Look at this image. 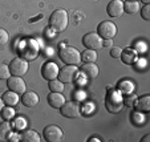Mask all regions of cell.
Here are the masks:
<instances>
[{
	"instance_id": "obj_1",
	"label": "cell",
	"mask_w": 150,
	"mask_h": 142,
	"mask_svg": "<svg viewBox=\"0 0 150 142\" xmlns=\"http://www.w3.org/2000/svg\"><path fill=\"white\" fill-rule=\"evenodd\" d=\"M69 16L65 9H56L49 17V25L54 32H64L68 27Z\"/></svg>"
},
{
	"instance_id": "obj_2",
	"label": "cell",
	"mask_w": 150,
	"mask_h": 142,
	"mask_svg": "<svg viewBox=\"0 0 150 142\" xmlns=\"http://www.w3.org/2000/svg\"><path fill=\"white\" fill-rule=\"evenodd\" d=\"M61 61L67 65H79L81 63V52L74 47H61L59 51Z\"/></svg>"
},
{
	"instance_id": "obj_3",
	"label": "cell",
	"mask_w": 150,
	"mask_h": 142,
	"mask_svg": "<svg viewBox=\"0 0 150 142\" xmlns=\"http://www.w3.org/2000/svg\"><path fill=\"white\" fill-rule=\"evenodd\" d=\"M105 106L110 113L113 114L120 113L122 110V108H124V98L121 96V92L120 90L109 92V94L106 96V100H105Z\"/></svg>"
},
{
	"instance_id": "obj_4",
	"label": "cell",
	"mask_w": 150,
	"mask_h": 142,
	"mask_svg": "<svg viewBox=\"0 0 150 142\" xmlns=\"http://www.w3.org/2000/svg\"><path fill=\"white\" fill-rule=\"evenodd\" d=\"M19 53L27 61L35 60L39 56V45H37V43L35 40H24L23 43L20 44Z\"/></svg>"
},
{
	"instance_id": "obj_5",
	"label": "cell",
	"mask_w": 150,
	"mask_h": 142,
	"mask_svg": "<svg viewBox=\"0 0 150 142\" xmlns=\"http://www.w3.org/2000/svg\"><path fill=\"white\" fill-rule=\"evenodd\" d=\"M60 112L67 118H77L82 114V106L79 101H65L60 108Z\"/></svg>"
},
{
	"instance_id": "obj_6",
	"label": "cell",
	"mask_w": 150,
	"mask_h": 142,
	"mask_svg": "<svg viewBox=\"0 0 150 142\" xmlns=\"http://www.w3.org/2000/svg\"><path fill=\"white\" fill-rule=\"evenodd\" d=\"M9 72H11L12 76H19V77H23L24 74H27L29 69V65H28V61L24 60L23 57H16L13 59L9 63Z\"/></svg>"
},
{
	"instance_id": "obj_7",
	"label": "cell",
	"mask_w": 150,
	"mask_h": 142,
	"mask_svg": "<svg viewBox=\"0 0 150 142\" xmlns=\"http://www.w3.org/2000/svg\"><path fill=\"white\" fill-rule=\"evenodd\" d=\"M77 76H79V69L76 65H64L59 71L57 78L64 84H71L77 78Z\"/></svg>"
},
{
	"instance_id": "obj_8",
	"label": "cell",
	"mask_w": 150,
	"mask_h": 142,
	"mask_svg": "<svg viewBox=\"0 0 150 142\" xmlns=\"http://www.w3.org/2000/svg\"><path fill=\"white\" fill-rule=\"evenodd\" d=\"M102 43H104V40L100 37V35L97 32H89V33L82 36V44H84L85 48L88 49L98 51V49H101L104 47Z\"/></svg>"
},
{
	"instance_id": "obj_9",
	"label": "cell",
	"mask_w": 150,
	"mask_h": 142,
	"mask_svg": "<svg viewBox=\"0 0 150 142\" xmlns=\"http://www.w3.org/2000/svg\"><path fill=\"white\" fill-rule=\"evenodd\" d=\"M97 33L104 40L113 39L117 35V25L113 21H101L98 24V27H97Z\"/></svg>"
},
{
	"instance_id": "obj_10",
	"label": "cell",
	"mask_w": 150,
	"mask_h": 142,
	"mask_svg": "<svg viewBox=\"0 0 150 142\" xmlns=\"http://www.w3.org/2000/svg\"><path fill=\"white\" fill-rule=\"evenodd\" d=\"M42 137L47 142H60L64 138V133H62L61 128L57 125H49L44 129L42 131Z\"/></svg>"
},
{
	"instance_id": "obj_11",
	"label": "cell",
	"mask_w": 150,
	"mask_h": 142,
	"mask_svg": "<svg viewBox=\"0 0 150 142\" xmlns=\"http://www.w3.org/2000/svg\"><path fill=\"white\" fill-rule=\"evenodd\" d=\"M7 86H8L9 90L15 92L17 94H23L27 89L25 81L23 80V77L19 76H9L7 78Z\"/></svg>"
},
{
	"instance_id": "obj_12",
	"label": "cell",
	"mask_w": 150,
	"mask_h": 142,
	"mask_svg": "<svg viewBox=\"0 0 150 142\" xmlns=\"http://www.w3.org/2000/svg\"><path fill=\"white\" fill-rule=\"evenodd\" d=\"M59 65L53 61H47V63L42 64L41 66V76L45 80L51 81V80H56L57 76H59Z\"/></svg>"
},
{
	"instance_id": "obj_13",
	"label": "cell",
	"mask_w": 150,
	"mask_h": 142,
	"mask_svg": "<svg viewBox=\"0 0 150 142\" xmlns=\"http://www.w3.org/2000/svg\"><path fill=\"white\" fill-rule=\"evenodd\" d=\"M106 12L110 17H121L124 13V3L121 0H112L106 6Z\"/></svg>"
},
{
	"instance_id": "obj_14",
	"label": "cell",
	"mask_w": 150,
	"mask_h": 142,
	"mask_svg": "<svg viewBox=\"0 0 150 142\" xmlns=\"http://www.w3.org/2000/svg\"><path fill=\"white\" fill-rule=\"evenodd\" d=\"M39 96L35 92H24L23 96H21V102H23L24 106L27 108H33L39 104Z\"/></svg>"
},
{
	"instance_id": "obj_15",
	"label": "cell",
	"mask_w": 150,
	"mask_h": 142,
	"mask_svg": "<svg viewBox=\"0 0 150 142\" xmlns=\"http://www.w3.org/2000/svg\"><path fill=\"white\" fill-rule=\"evenodd\" d=\"M65 102V97L62 96L61 93L57 92H51L48 96V104L49 106H52L53 109H60Z\"/></svg>"
},
{
	"instance_id": "obj_16",
	"label": "cell",
	"mask_w": 150,
	"mask_h": 142,
	"mask_svg": "<svg viewBox=\"0 0 150 142\" xmlns=\"http://www.w3.org/2000/svg\"><path fill=\"white\" fill-rule=\"evenodd\" d=\"M133 106L139 113H147V112H150V96H142L141 98H137L136 104Z\"/></svg>"
},
{
	"instance_id": "obj_17",
	"label": "cell",
	"mask_w": 150,
	"mask_h": 142,
	"mask_svg": "<svg viewBox=\"0 0 150 142\" xmlns=\"http://www.w3.org/2000/svg\"><path fill=\"white\" fill-rule=\"evenodd\" d=\"M81 72L85 74L86 77H89V78H94V77L98 76L100 71H98V66H97V64L94 63H85L81 65Z\"/></svg>"
},
{
	"instance_id": "obj_18",
	"label": "cell",
	"mask_w": 150,
	"mask_h": 142,
	"mask_svg": "<svg viewBox=\"0 0 150 142\" xmlns=\"http://www.w3.org/2000/svg\"><path fill=\"white\" fill-rule=\"evenodd\" d=\"M120 59L122 60V63L124 64H126V65H132L137 59V52L133 51V49H129V48L122 49Z\"/></svg>"
},
{
	"instance_id": "obj_19",
	"label": "cell",
	"mask_w": 150,
	"mask_h": 142,
	"mask_svg": "<svg viewBox=\"0 0 150 142\" xmlns=\"http://www.w3.org/2000/svg\"><path fill=\"white\" fill-rule=\"evenodd\" d=\"M20 138H21L23 142H40L41 141L39 133L36 130H33V129H25Z\"/></svg>"
},
{
	"instance_id": "obj_20",
	"label": "cell",
	"mask_w": 150,
	"mask_h": 142,
	"mask_svg": "<svg viewBox=\"0 0 150 142\" xmlns=\"http://www.w3.org/2000/svg\"><path fill=\"white\" fill-rule=\"evenodd\" d=\"M3 102H4V105H7V106H15V105H17V102H19V94L17 93H15V92H12V90H8V92H6V93L3 94Z\"/></svg>"
},
{
	"instance_id": "obj_21",
	"label": "cell",
	"mask_w": 150,
	"mask_h": 142,
	"mask_svg": "<svg viewBox=\"0 0 150 142\" xmlns=\"http://www.w3.org/2000/svg\"><path fill=\"white\" fill-rule=\"evenodd\" d=\"M12 134V125L9 121H6L0 124V141H8L9 136Z\"/></svg>"
},
{
	"instance_id": "obj_22",
	"label": "cell",
	"mask_w": 150,
	"mask_h": 142,
	"mask_svg": "<svg viewBox=\"0 0 150 142\" xmlns=\"http://www.w3.org/2000/svg\"><path fill=\"white\" fill-rule=\"evenodd\" d=\"M81 61H84V63H96L97 61V51L85 48V51L81 53Z\"/></svg>"
},
{
	"instance_id": "obj_23",
	"label": "cell",
	"mask_w": 150,
	"mask_h": 142,
	"mask_svg": "<svg viewBox=\"0 0 150 142\" xmlns=\"http://www.w3.org/2000/svg\"><path fill=\"white\" fill-rule=\"evenodd\" d=\"M139 9H141L139 8V3L137 0H127V1L124 3V12L133 15V13H137Z\"/></svg>"
},
{
	"instance_id": "obj_24",
	"label": "cell",
	"mask_w": 150,
	"mask_h": 142,
	"mask_svg": "<svg viewBox=\"0 0 150 142\" xmlns=\"http://www.w3.org/2000/svg\"><path fill=\"white\" fill-rule=\"evenodd\" d=\"M12 128H13L15 130H17V131L24 130V129L27 128V121L24 119V117H23V116H20V117H16V118L13 117V122H12Z\"/></svg>"
},
{
	"instance_id": "obj_25",
	"label": "cell",
	"mask_w": 150,
	"mask_h": 142,
	"mask_svg": "<svg viewBox=\"0 0 150 142\" xmlns=\"http://www.w3.org/2000/svg\"><path fill=\"white\" fill-rule=\"evenodd\" d=\"M0 113H1V117H3V119H6V121H11V119H13L15 117V109L13 106H4L1 110H0Z\"/></svg>"
},
{
	"instance_id": "obj_26",
	"label": "cell",
	"mask_w": 150,
	"mask_h": 142,
	"mask_svg": "<svg viewBox=\"0 0 150 142\" xmlns=\"http://www.w3.org/2000/svg\"><path fill=\"white\" fill-rule=\"evenodd\" d=\"M49 89H51V92H57V93H61L62 90H64V83H61L60 80H51L49 81Z\"/></svg>"
},
{
	"instance_id": "obj_27",
	"label": "cell",
	"mask_w": 150,
	"mask_h": 142,
	"mask_svg": "<svg viewBox=\"0 0 150 142\" xmlns=\"http://www.w3.org/2000/svg\"><path fill=\"white\" fill-rule=\"evenodd\" d=\"M133 89H134V85L130 81H122V83L120 84V92H121V93L129 94L133 92Z\"/></svg>"
},
{
	"instance_id": "obj_28",
	"label": "cell",
	"mask_w": 150,
	"mask_h": 142,
	"mask_svg": "<svg viewBox=\"0 0 150 142\" xmlns=\"http://www.w3.org/2000/svg\"><path fill=\"white\" fill-rule=\"evenodd\" d=\"M9 76H11L9 66L6 64H0V80H7Z\"/></svg>"
},
{
	"instance_id": "obj_29",
	"label": "cell",
	"mask_w": 150,
	"mask_h": 142,
	"mask_svg": "<svg viewBox=\"0 0 150 142\" xmlns=\"http://www.w3.org/2000/svg\"><path fill=\"white\" fill-rule=\"evenodd\" d=\"M8 40H9L8 32H7L4 28H0V47L6 45V44L8 43Z\"/></svg>"
},
{
	"instance_id": "obj_30",
	"label": "cell",
	"mask_w": 150,
	"mask_h": 142,
	"mask_svg": "<svg viewBox=\"0 0 150 142\" xmlns=\"http://www.w3.org/2000/svg\"><path fill=\"white\" fill-rule=\"evenodd\" d=\"M139 12H141V17L144 20H150V4H145L139 9Z\"/></svg>"
},
{
	"instance_id": "obj_31",
	"label": "cell",
	"mask_w": 150,
	"mask_h": 142,
	"mask_svg": "<svg viewBox=\"0 0 150 142\" xmlns=\"http://www.w3.org/2000/svg\"><path fill=\"white\" fill-rule=\"evenodd\" d=\"M121 52H122V48H120V47H113V48L110 49V56L113 57V59H120Z\"/></svg>"
},
{
	"instance_id": "obj_32",
	"label": "cell",
	"mask_w": 150,
	"mask_h": 142,
	"mask_svg": "<svg viewBox=\"0 0 150 142\" xmlns=\"http://www.w3.org/2000/svg\"><path fill=\"white\" fill-rule=\"evenodd\" d=\"M136 100H137L136 96H129L126 100H124V104L125 105H127V106H133L134 102H136Z\"/></svg>"
},
{
	"instance_id": "obj_33",
	"label": "cell",
	"mask_w": 150,
	"mask_h": 142,
	"mask_svg": "<svg viewBox=\"0 0 150 142\" xmlns=\"http://www.w3.org/2000/svg\"><path fill=\"white\" fill-rule=\"evenodd\" d=\"M112 43H113V41H112V39H106L104 43H102V45H104V47H112Z\"/></svg>"
},
{
	"instance_id": "obj_34",
	"label": "cell",
	"mask_w": 150,
	"mask_h": 142,
	"mask_svg": "<svg viewBox=\"0 0 150 142\" xmlns=\"http://www.w3.org/2000/svg\"><path fill=\"white\" fill-rule=\"evenodd\" d=\"M149 139H150V136H149V134H146V136H145L144 138H142V142H147Z\"/></svg>"
},
{
	"instance_id": "obj_35",
	"label": "cell",
	"mask_w": 150,
	"mask_h": 142,
	"mask_svg": "<svg viewBox=\"0 0 150 142\" xmlns=\"http://www.w3.org/2000/svg\"><path fill=\"white\" fill-rule=\"evenodd\" d=\"M4 108V102H3V98H0V110Z\"/></svg>"
},
{
	"instance_id": "obj_36",
	"label": "cell",
	"mask_w": 150,
	"mask_h": 142,
	"mask_svg": "<svg viewBox=\"0 0 150 142\" xmlns=\"http://www.w3.org/2000/svg\"><path fill=\"white\" fill-rule=\"evenodd\" d=\"M93 141H98V138H97V137H92V138L89 139V142H93Z\"/></svg>"
},
{
	"instance_id": "obj_37",
	"label": "cell",
	"mask_w": 150,
	"mask_h": 142,
	"mask_svg": "<svg viewBox=\"0 0 150 142\" xmlns=\"http://www.w3.org/2000/svg\"><path fill=\"white\" fill-rule=\"evenodd\" d=\"M141 1H142L144 4H149V3H150V0H141Z\"/></svg>"
},
{
	"instance_id": "obj_38",
	"label": "cell",
	"mask_w": 150,
	"mask_h": 142,
	"mask_svg": "<svg viewBox=\"0 0 150 142\" xmlns=\"http://www.w3.org/2000/svg\"><path fill=\"white\" fill-rule=\"evenodd\" d=\"M94 1H98V0H94Z\"/></svg>"
}]
</instances>
